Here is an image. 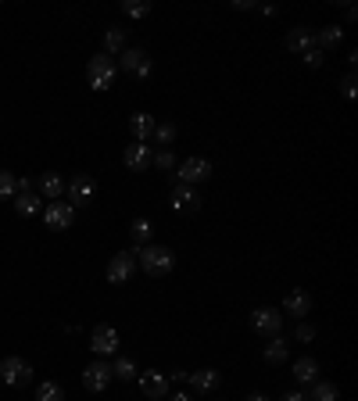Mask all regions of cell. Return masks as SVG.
I'll use <instances>...</instances> for the list:
<instances>
[{
  "mask_svg": "<svg viewBox=\"0 0 358 401\" xmlns=\"http://www.w3.org/2000/svg\"><path fill=\"white\" fill-rule=\"evenodd\" d=\"M305 62H308V69H319V65L326 62V57H323V50L316 47V50H308V54H305Z\"/></svg>",
  "mask_w": 358,
  "mask_h": 401,
  "instance_id": "34",
  "label": "cell"
},
{
  "mask_svg": "<svg viewBox=\"0 0 358 401\" xmlns=\"http://www.w3.org/2000/svg\"><path fill=\"white\" fill-rule=\"evenodd\" d=\"M168 380H175V383H187V380H190V373H183V369H175V373H172Z\"/></svg>",
  "mask_w": 358,
  "mask_h": 401,
  "instance_id": "37",
  "label": "cell"
},
{
  "mask_svg": "<svg viewBox=\"0 0 358 401\" xmlns=\"http://www.w3.org/2000/svg\"><path fill=\"white\" fill-rule=\"evenodd\" d=\"M90 348H93L100 359L118 355V330H115V326H97L93 337H90Z\"/></svg>",
  "mask_w": 358,
  "mask_h": 401,
  "instance_id": "10",
  "label": "cell"
},
{
  "mask_svg": "<svg viewBox=\"0 0 358 401\" xmlns=\"http://www.w3.org/2000/svg\"><path fill=\"white\" fill-rule=\"evenodd\" d=\"M168 201H172V208H175V211H197V208H201L197 190H194V187H183V183H175V187H172Z\"/></svg>",
  "mask_w": 358,
  "mask_h": 401,
  "instance_id": "13",
  "label": "cell"
},
{
  "mask_svg": "<svg viewBox=\"0 0 358 401\" xmlns=\"http://www.w3.org/2000/svg\"><path fill=\"white\" fill-rule=\"evenodd\" d=\"M151 165H158V168H172V165H175V158H172V151H158Z\"/></svg>",
  "mask_w": 358,
  "mask_h": 401,
  "instance_id": "33",
  "label": "cell"
},
{
  "mask_svg": "<svg viewBox=\"0 0 358 401\" xmlns=\"http://www.w3.org/2000/svg\"><path fill=\"white\" fill-rule=\"evenodd\" d=\"M344 40V29L340 25H323L319 33H316V47L319 50H330V47H337Z\"/></svg>",
  "mask_w": 358,
  "mask_h": 401,
  "instance_id": "24",
  "label": "cell"
},
{
  "mask_svg": "<svg viewBox=\"0 0 358 401\" xmlns=\"http://www.w3.org/2000/svg\"><path fill=\"white\" fill-rule=\"evenodd\" d=\"M190 383H194L197 394H212L222 383V373L219 369H197V373H190Z\"/></svg>",
  "mask_w": 358,
  "mask_h": 401,
  "instance_id": "18",
  "label": "cell"
},
{
  "mask_svg": "<svg viewBox=\"0 0 358 401\" xmlns=\"http://www.w3.org/2000/svg\"><path fill=\"white\" fill-rule=\"evenodd\" d=\"M151 233H154V226H151V219H144V215H140V219H133V229H129V237H133L137 251L151 244Z\"/></svg>",
  "mask_w": 358,
  "mask_h": 401,
  "instance_id": "21",
  "label": "cell"
},
{
  "mask_svg": "<svg viewBox=\"0 0 358 401\" xmlns=\"http://www.w3.org/2000/svg\"><path fill=\"white\" fill-rule=\"evenodd\" d=\"M279 401H308V394H305V390H287Z\"/></svg>",
  "mask_w": 358,
  "mask_h": 401,
  "instance_id": "36",
  "label": "cell"
},
{
  "mask_svg": "<svg viewBox=\"0 0 358 401\" xmlns=\"http://www.w3.org/2000/svg\"><path fill=\"white\" fill-rule=\"evenodd\" d=\"M72 219H76V208L65 204V201H50V204L43 208V222H47L50 229H69Z\"/></svg>",
  "mask_w": 358,
  "mask_h": 401,
  "instance_id": "11",
  "label": "cell"
},
{
  "mask_svg": "<svg viewBox=\"0 0 358 401\" xmlns=\"http://www.w3.org/2000/svg\"><path fill=\"white\" fill-rule=\"evenodd\" d=\"M154 119H151V115L147 111H133V119H129V129H133V140L137 144H147L151 136H154Z\"/></svg>",
  "mask_w": 358,
  "mask_h": 401,
  "instance_id": "15",
  "label": "cell"
},
{
  "mask_svg": "<svg viewBox=\"0 0 358 401\" xmlns=\"http://www.w3.org/2000/svg\"><path fill=\"white\" fill-rule=\"evenodd\" d=\"M108 383H111V362H108V359H97V362H90V366L83 369V387H86L90 394L108 390Z\"/></svg>",
  "mask_w": 358,
  "mask_h": 401,
  "instance_id": "6",
  "label": "cell"
},
{
  "mask_svg": "<svg viewBox=\"0 0 358 401\" xmlns=\"http://www.w3.org/2000/svg\"><path fill=\"white\" fill-rule=\"evenodd\" d=\"M122 50H126V29L108 25V29H104V54L115 57V54H122Z\"/></svg>",
  "mask_w": 358,
  "mask_h": 401,
  "instance_id": "19",
  "label": "cell"
},
{
  "mask_svg": "<svg viewBox=\"0 0 358 401\" xmlns=\"http://www.w3.org/2000/svg\"><path fill=\"white\" fill-rule=\"evenodd\" d=\"M154 140H158V144H172V140H175V126H172V122L154 126Z\"/></svg>",
  "mask_w": 358,
  "mask_h": 401,
  "instance_id": "31",
  "label": "cell"
},
{
  "mask_svg": "<svg viewBox=\"0 0 358 401\" xmlns=\"http://www.w3.org/2000/svg\"><path fill=\"white\" fill-rule=\"evenodd\" d=\"M294 376H297V383H316L319 380V362L316 359H297L294 362Z\"/></svg>",
  "mask_w": 358,
  "mask_h": 401,
  "instance_id": "23",
  "label": "cell"
},
{
  "mask_svg": "<svg viewBox=\"0 0 358 401\" xmlns=\"http://www.w3.org/2000/svg\"><path fill=\"white\" fill-rule=\"evenodd\" d=\"M62 194H65V180L57 176V172H43L40 176V197L43 201H57Z\"/></svg>",
  "mask_w": 358,
  "mask_h": 401,
  "instance_id": "17",
  "label": "cell"
},
{
  "mask_svg": "<svg viewBox=\"0 0 358 401\" xmlns=\"http://www.w3.org/2000/svg\"><path fill=\"white\" fill-rule=\"evenodd\" d=\"M316 337V330L308 326V322H301V326H297V340H312Z\"/></svg>",
  "mask_w": 358,
  "mask_h": 401,
  "instance_id": "35",
  "label": "cell"
},
{
  "mask_svg": "<svg viewBox=\"0 0 358 401\" xmlns=\"http://www.w3.org/2000/svg\"><path fill=\"white\" fill-rule=\"evenodd\" d=\"M15 194H18V180H15V172L0 168V201H11Z\"/></svg>",
  "mask_w": 358,
  "mask_h": 401,
  "instance_id": "29",
  "label": "cell"
},
{
  "mask_svg": "<svg viewBox=\"0 0 358 401\" xmlns=\"http://www.w3.org/2000/svg\"><path fill=\"white\" fill-rule=\"evenodd\" d=\"M133 272H137V251H118V255L108 262V283H115V286L129 283Z\"/></svg>",
  "mask_w": 358,
  "mask_h": 401,
  "instance_id": "4",
  "label": "cell"
},
{
  "mask_svg": "<svg viewBox=\"0 0 358 401\" xmlns=\"http://www.w3.org/2000/svg\"><path fill=\"white\" fill-rule=\"evenodd\" d=\"M212 180V161L208 158H187L179 165V183L183 187H194V183H204Z\"/></svg>",
  "mask_w": 358,
  "mask_h": 401,
  "instance_id": "9",
  "label": "cell"
},
{
  "mask_svg": "<svg viewBox=\"0 0 358 401\" xmlns=\"http://www.w3.org/2000/svg\"><path fill=\"white\" fill-rule=\"evenodd\" d=\"M283 308H287L290 315H308V312H312V298H308L305 291H294V294H287Z\"/></svg>",
  "mask_w": 358,
  "mask_h": 401,
  "instance_id": "22",
  "label": "cell"
},
{
  "mask_svg": "<svg viewBox=\"0 0 358 401\" xmlns=\"http://www.w3.org/2000/svg\"><path fill=\"white\" fill-rule=\"evenodd\" d=\"M111 376H118V380H126V383H133L140 373H137V362L133 359H118L115 366H111Z\"/></svg>",
  "mask_w": 358,
  "mask_h": 401,
  "instance_id": "28",
  "label": "cell"
},
{
  "mask_svg": "<svg viewBox=\"0 0 358 401\" xmlns=\"http://www.w3.org/2000/svg\"><path fill=\"white\" fill-rule=\"evenodd\" d=\"M287 50H294V54H308V50H316V33L308 29V25H297V29H290V36H287Z\"/></svg>",
  "mask_w": 358,
  "mask_h": 401,
  "instance_id": "14",
  "label": "cell"
},
{
  "mask_svg": "<svg viewBox=\"0 0 358 401\" xmlns=\"http://www.w3.org/2000/svg\"><path fill=\"white\" fill-rule=\"evenodd\" d=\"M340 90H344L347 100H354V93H358V79H354V72H347V76L340 79Z\"/></svg>",
  "mask_w": 358,
  "mask_h": 401,
  "instance_id": "32",
  "label": "cell"
},
{
  "mask_svg": "<svg viewBox=\"0 0 358 401\" xmlns=\"http://www.w3.org/2000/svg\"><path fill=\"white\" fill-rule=\"evenodd\" d=\"M137 380H140V390H144L151 401H165L168 390H172V380H168L161 369H147V373H140Z\"/></svg>",
  "mask_w": 358,
  "mask_h": 401,
  "instance_id": "7",
  "label": "cell"
},
{
  "mask_svg": "<svg viewBox=\"0 0 358 401\" xmlns=\"http://www.w3.org/2000/svg\"><path fill=\"white\" fill-rule=\"evenodd\" d=\"M115 72H118L115 57H108V54L90 57V65H86V83H90V90H111Z\"/></svg>",
  "mask_w": 358,
  "mask_h": 401,
  "instance_id": "2",
  "label": "cell"
},
{
  "mask_svg": "<svg viewBox=\"0 0 358 401\" xmlns=\"http://www.w3.org/2000/svg\"><path fill=\"white\" fill-rule=\"evenodd\" d=\"M122 161H126V168H129V172H144V168H151L154 151H151V144H137V140H133V144L126 147Z\"/></svg>",
  "mask_w": 358,
  "mask_h": 401,
  "instance_id": "12",
  "label": "cell"
},
{
  "mask_svg": "<svg viewBox=\"0 0 358 401\" xmlns=\"http://www.w3.org/2000/svg\"><path fill=\"white\" fill-rule=\"evenodd\" d=\"M122 11H126L129 18H147V15H151V0H126Z\"/></svg>",
  "mask_w": 358,
  "mask_h": 401,
  "instance_id": "30",
  "label": "cell"
},
{
  "mask_svg": "<svg viewBox=\"0 0 358 401\" xmlns=\"http://www.w3.org/2000/svg\"><path fill=\"white\" fill-rule=\"evenodd\" d=\"M279 326H283L279 308L262 305V308H255V312H251V330H255V333H262V337H276V333H279Z\"/></svg>",
  "mask_w": 358,
  "mask_h": 401,
  "instance_id": "8",
  "label": "cell"
},
{
  "mask_svg": "<svg viewBox=\"0 0 358 401\" xmlns=\"http://www.w3.org/2000/svg\"><path fill=\"white\" fill-rule=\"evenodd\" d=\"M65 194L72 197V208H76V204H90V197H93V180H90V176H76L72 183H65Z\"/></svg>",
  "mask_w": 358,
  "mask_h": 401,
  "instance_id": "16",
  "label": "cell"
},
{
  "mask_svg": "<svg viewBox=\"0 0 358 401\" xmlns=\"http://www.w3.org/2000/svg\"><path fill=\"white\" fill-rule=\"evenodd\" d=\"M168 401H194V397H190V394H187V390H179V394H172V397H168Z\"/></svg>",
  "mask_w": 358,
  "mask_h": 401,
  "instance_id": "39",
  "label": "cell"
},
{
  "mask_svg": "<svg viewBox=\"0 0 358 401\" xmlns=\"http://www.w3.org/2000/svg\"><path fill=\"white\" fill-rule=\"evenodd\" d=\"M265 362H269V366L287 362V344H283V337H272V340L265 344Z\"/></svg>",
  "mask_w": 358,
  "mask_h": 401,
  "instance_id": "26",
  "label": "cell"
},
{
  "mask_svg": "<svg viewBox=\"0 0 358 401\" xmlns=\"http://www.w3.org/2000/svg\"><path fill=\"white\" fill-rule=\"evenodd\" d=\"M137 262H140V269H144L147 276H165V272L175 269V255H172L168 248H158V244L140 248V251H137Z\"/></svg>",
  "mask_w": 358,
  "mask_h": 401,
  "instance_id": "1",
  "label": "cell"
},
{
  "mask_svg": "<svg viewBox=\"0 0 358 401\" xmlns=\"http://www.w3.org/2000/svg\"><path fill=\"white\" fill-rule=\"evenodd\" d=\"M118 69L129 72V76H137V79H147V76H151V57H147V50H140V47H126L122 57H118Z\"/></svg>",
  "mask_w": 358,
  "mask_h": 401,
  "instance_id": "5",
  "label": "cell"
},
{
  "mask_svg": "<svg viewBox=\"0 0 358 401\" xmlns=\"http://www.w3.org/2000/svg\"><path fill=\"white\" fill-rule=\"evenodd\" d=\"M308 401H340V390H337V383H330V380H316Z\"/></svg>",
  "mask_w": 358,
  "mask_h": 401,
  "instance_id": "25",
  "label": "cell"
},
{
  "mask_svg": "<svg viewBox=\"0 0 358 401\" xmlns=\"http://www.w3.org/2000/svg\"><path fill=\"white\" fill-rule=\"evenodd\" d=\"M33 380V366L18 355L11 359H0V383H8V387H25Z\"/></svg>",
  "mask_w": 358,
  "mask_h": 401,
  "instance_id": "3",
  "label": "cell"
},
{
  "mask_svg": "<svg viewBox=\"0 0 358 401\" xmlns=\"http://www.w3.org/2000/svg\"><path fill=\"white\" fill-rule=\"evenodd\" d=\"M15 211L25 215V219H29V215H40V211H43V197L33 194V190H29V194H18V197H15Z\"/></svg>",
  "mask_w": 358,
  "mask_h": 401,
  "instance_id": "20",
  "label": "cell"
},
{
  "mask_svg": "<svg viewBox=\"0 0 358 401\" xmlns=\"http://www.w3.org/2000/svg\"><path fill=\"white\" fill-rule=\"evenodd\" d=\"M36 401H65V387L54 383V380H47V383L36 387Z\"/></svg>",
  "mask_w": 358,
  "mask_h": 401,
  "instance_id": "27",
  "label": "cell"
},
{
  "mask_svg": "<svg viewBox=\"0 0 358 401\" xmlns=\"http://www.w3.org/2000/svg\"><path fill=\"white\" fill-rule=\"evenodd\" d=\"M29 190H33V183H29V180H18V194H29ZM18 194H15V197H18Z\"/></svg>",
  "mask_w": 358,
  "mask_h": 401,
  "instance_id": "38",
  "label": "cell"
},
{
  "mask_svg": "<svg viewBox=\"0 0 358 401\" xmlns=\"http://www.w3.org/2000/svg\"><path fill=\"white\" fill-rule=\"evenodd\" d=\"M248 401H269V397H265V394H258V390H255V394H251V397H248Z\"/></svg>",
  "mask_w": 358,
  "mask_h": 401,
  "instance_id": "40",
  "label": "cell"
}]
</instances>
